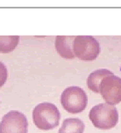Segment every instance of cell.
Segmentation results:
<instances>
[{"label":"cell","instance_id":"8992f818","mask_svg":"<svg viewBox=\"0 0 121 133\" xmlns=\"http://www.w3.org/2000/svg\"><path fill=\"white\" fill-rule=\"evenodd\" d=\"M27 117L17 110L6 114L0 122V133H27Z\"/></svg>","mask_w":121,"mask_h":133},{"label":"cell","instance_id":"3957f363","mask_svg":"<svg viewBox=\"0 0 121 133\" xmlns=\"http://www.w3.org/2000/svg\"><path fill=\"white\" fill-rule=\"evenodd\" d=\"M61 101L67 112L78 114L85 109L88 98L85 92L79 87H69L63 91Z\"/></svg>","mask_w":121,"mask_h":133},{"label":"cell","instance_id":"7a4b0ae2","mask_svg":"<svg viewBox=\"0 0 121 133\" xmlns=\"http://www.w3.org/2000/svg\"><path fill=\"white\" fill-rule=\"evenodd\" d=\"M89 118L95 127L101 130H109L117 125L119 113L114 105L99 103L90 109Z\"/></svg>","mask_w":121,"mask_h":133},{"label":"cell","instance_id":"277c9868","mask_svg":"<svg viewBox=\"0 0 121 133\" xmlns=\"http://www.w3.org/2000/svg\"><path fill=\"white\" fill-rule=\"evenodd\" d=\"M73 53L78 59L84 61L96 59L100 53V44L90 36H78L75 37L73 46Z\"/></svg>","mask_w":121,"mask_h":133},{"label":"cell","instance_id":"8fae6325","mask_svg":"<svg viewBox=\"0 0 121 133\" xmlns=\"http://www.w3.org/2000/svg\"><path fill=\"white\" fill-rule=\"evenodd\" d=\"M7 76L8 72L5 64H4L0 61V87L5 83L6 80H7Z\"/></svg>","mask_w":121,"mask_h":133},{"label":"cell","instance_id":"52a82bcc","mask_svg":"<svg viewBox=\"0 0 121 133\" xmlns=\"http://www.w3.org/2000/svg\"><path fill=\"white\" fill-rule=\"evenodd\" d=\"M76 37H65L58 36L55 38V49L58 54L64 59H72L74 58V53L73 49V41Z\"/></svg>","mask_w":121,"mask_h":133},{"label":"cell","instance_id":"ba28073f","mask_svg":"<svg viewBox=\"0 0 121 133\" xmlns=\"http://www.w3.org/2000/svg\"><path fill=\"white\" fill-rule=\"evenodd\" d=\"M109 75H113L112 71L106 69L97 70L91 73L87 79V86L93 92L99 93V87L104 77Z\"/></svg>","mask_w":121,"mask_h":133},{"label":"cell","instance_id":"30bf717a","mask_svg":"<svg viewBox=\"0 0 121 133\" xmlns=\"http://www.w3.org/2000/svg\"><path fill=\"white\" fill-rule=\"evenodd\" d=\"M20 38L18 36L0 37V53L9 54L17 47Z\"/></svg>","mask_w":121,"mask_h":133},{"label":"cell","instance_id":"6da1fadb","mask_svg":"<svg viewBox=\"0 0 121 133\" xmlns=\"http://www.w3.org/2000/svg\"><path fill=\"white\" fill-rule=\"evenodd\" d=\"M61 114L57 107L50 103H42L32 111V119L37 128L44 131L52 130L59 125Z\"/></svg>","mask_w":121,"mask_h":133},{"label":"cell","instance_id":"5b68a950","mask_svg":"<svg viewBox=\"0 0 121 133\" xmlns=\"http://www.w3.org/2000/svg\"><path fill=\"white\" fill-rule=\"evenodd\" d=\"M99 93L106 103L115 105L121 102V78L114 75L104 77L99 87Z\"/></svg>","mask_w":121,"mask_h":133},{"label":"cell","instance_id":"9c48e42d","mask_svg":"<svg viewBox=\"0 0 121 133\" xmlns=\"http://www.w3.org/2000/svg\"><path fill=\"white\" fill-rule=\"evenodd\" d=\"M84 124L78 118H68L65 119L59 130V133H83Z\"/></svg>","mask_w":121,"mask_h":133}]
</instances>
